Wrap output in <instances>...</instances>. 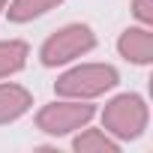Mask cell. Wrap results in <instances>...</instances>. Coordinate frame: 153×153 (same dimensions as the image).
I'll return each instance as SVG.
<instances>
[{
	"instance_id": "3957f363",
	"label": "cell",
	"mask_w": 153,
	"mask_h": 153,
	"mask_svg": "<svg viewBox=\"0 0 153 153\" xmlns=\"http://www.w3.org/2000/svg\"><path fill=\"white\" fill-rule=\"evenodd\" d=\"M93 48H96V33H93V27L75 21V24H63L60 30H54V33L42 42L39 60H42V66L54 69V66H66V63H72V60L90 54Z\"/></svg>"
},
{
	"instance_id": "277c9868",
	"label": "cell",
	"mask_w": 153,
	"mask_h": 153,
	"mask_svg": "<svg viewBox=\"0 0 153 153\" xmlns=\"http://www.w3.org/2000/svg\"><path fill=\"white\" fill-rule=\"evenodd\" d=\"M96 117V105H90V99H57L48 102L36 111V129L51 135V138H63L78 132L81 126H87Z\"/></svg>"
},
{
	"instance_id": "8fae6325",
	"label": "cell",
	"mask_w": 153,
	"mask_h": 153,
	"mask_svg": "<svg viewBox=\"0 0 153 153\" xmlns=\"http://www.w3.org/2000/svg\"><path fill=\"white\" fill-rule=\"evenodd\" d=\"M3 9H6V0H0V15H3Z\"/></svg>"
},
{
	"instance_id": "5b68a950",
	"label": "cell",
	"mask_w": 153,
	"mask_h": 153,
	"mask_svg": "<svg viewBox=\"0 0 153 153\" xmlns=\"http://www.w3.org/2000/svg\"><path fill=\"white\" fill-rule=\"evenodd\" d=\"M117 51L132 66H150L153 63V33H150V27H144V24L126 27L117 39Z\"/></svg>"
},
{
	"instance_id": "6da1fadb",
	"label": "cell",
	"mask_w": 153,
	"mask_h": 153,
	"mask_svg": "<svg viewBox=\"0 0 153 153\" xmlns=\"http://www.w3.org/2000/svg\"><path fill=\"white\" fill-rule=\"evenodd\" d=\"M120 84V72L111 63H81L66 69L54 81V93L63 99H99Z\"/></svg>"
},
{
	"instance_id": "9c48e42d",
	"label": "cell",
	"mask_w": 153,
	"mask_h": 153,
	"mask_svg": "<svg viewBox=\"0 0 153 153\" xmlns=\"http://www.w3.org/2000/svg\"><path fill=\"white\" fill-rule=\"evenodd\" d=\"M30 57V45L21 39H0V78H9V75L21 72L27 66Z\"/></svg>"
},
{
	"instance_id": "ba28073f",
	"label": "cell",
	"mask_w": 153,
	"mask_h": 153,
	"mask_svg": "<svg viewBox=\"0 0 153 153\" xmlns=\"http://www.w3.org/2000/svg\"><path fill=\"white\" fill-rule=\"evenodd\" d=\"M63 0H9V9H3V12L12 24H27V21H36V18L48 15Z\"/></svg>"
},
{
	"instance_id": "8992f818",
	"label": "cell",
	"mask_w": 153,
	"mask_h": 153,
	"mask_svg": "<svg viewBox=\"0 0 153 153\" xmlns=\"http://www.w3.org/2000/svg\"><path fill=\"white\" fill-rule=\"evenodd\" d=\"M33 108V96L21 84H0V126L21 120Z\"/></svg>"
},
{
	"instance_id": "7a4b0ae2",
	"label": "cell",
	"mask_w": 153,
	"mask_h": 153,
	"mask_svg": "<svg viewBox=\"0 0 153 153\" xmlns=\"http://www.w3.org/2000/svg\"><path fill=\"white\" fill-rule=\"evenodd\" d=\"M147 123H150V108L138 93H117L102 108V129L120 144L141 138L147 132Z\"/></svg>"
},
{
	"instance_id": "30bf717a",
	"label": "cell",
	"mask_w": 153,
	"mask_h": 153,
	"mask_svg": "<svg viewBox=\"0 0 153 153\" xmlns=\"http://www.w3.org/2000/svg\"><path fill=\"white\" fill-rule=\"evenodd\" d=\"M132 15L144 27H150L153 24V0H132Z\"/></svg>"
},
{
	"instance_id": "52a82bcc",
	"label": "cell",
	"mask_w": 153,
	"mask_h": 153,
	"mask_svg": "<svg viewBox=\"0 0 153 153\" xmlns=\"http://www.w3.org/2000/svg\"><path fill=\"white\" fill-rule=\"evenodd\" d=\"M72 150L75 153H120V141L111 138L105 129L81 126V135H75Z\"/></svg>"
}]
</instances>
